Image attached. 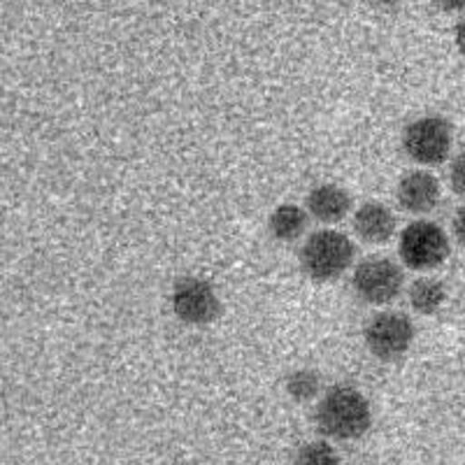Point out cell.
Segmentation results:
<instances>
[{"mask_svg":"<svg viewBox=\"0 0 465 465\" xmlns=\"http://www.w3.org/2000/svg\"><path fill=\"white\" fill-rule=\"evenodd\" d=\"M314 423L326 438L338 440V442H351L371 430V402L356 386H331L317 402Z\"/></svg>","mask_w":465,"mask_h":465,"instance_id":"obj_1","label":"cell"},{"mask_svg":"<svg viewBox=\"0 0 465 465\" xmlns=\"http://www.w3.org/2000/svg\"><path fill=\"white\" fill-rule=\"evenodd\" d=\"M298 259H301L302 272L310 280L326 284V282L340 280L354 265L356 244L347 232L322 228L302 242Z\"/></svg>","mask_w":465,"mask_h":465,"instance_id":"obj_2","label":"cell"},{"mask_svg":"<svg viewBox=\"0 0 465 465\" xmlns=\"http://www.w3.org/2000/svg\"><path fill=\"white\" fill-rule=\"evenodd\" d=\"M398 254L405 268L429 272L450 259V235L430 219H414L398 235Z\"/></svg>","mask_w":465,"mask_h":465,"instance_id":"obj_3","label":"cell"},{"mask_svg":"<svg viewBox=\"0 0 465 465\" xmlns=\"http://www.w3.org/2000/svg\"><path fill=\"white\" fill-rule=\"evenodd\" d=\"M351 289H354V296L365 305H389L405 289L402 265L396 263L391 256H365L363 261L356 263L354 275H351Z\"/></svg>","mask_w":465,"mask_h":465,"instance_id":"obj_4","label":"cell"},{"mask_svg":"<svg viewBox=\"0 0 465 465\" xmlns=\"http://www.w3.org/2000/svg\"><path fill=\"white\" fill-rule=\"evenodd\" d=\"M454 147V128L438 114L419 116L402 131V149L417 165L430 168L450 159Z\"/></svg>","mask_w":465,"mask_h":465,"instance_id":"obj_5","label":"cell"},{"mask_svg":"<svg viewBox=\"0 0 465 465\" xmlns=\"http://www.w3.org/2000/svg\"><path fill=\"white\" fill-rule=\"evenodd\" d=\"M365 347L384 363L402 359L414 342V323L405 312L381 310L363 328Z\"/></svg>","mask_w":465,"mask_h":465,"instance_id":"obj_6","label":"cell"},{"mask_svg":"<svg viewBox=\"0 0 465 465\" xmlns=\"http://www.w3.org/2000/svg\"><path fill=\"white\" fill-rule=\"evenodd\" d=\"M174 317L189 326H207L222 314L217 289L203 277H182L170 293Z\"/></svg>","mask_w":465,"mask_h":465,"instance_id":"obj_7","label":"cell"},{"mask_svg":"<svg viewBox=\"0 0 465 465\" xmlns=\"http://www.w3.org/2000/svg\"><path fill=\"white\" fill-rule=\"evenodd\" d=\"M396 201L401 210L410 214H430L438 210L442 201V186L440 180L429 170H410L398 180L396 184Z\"/></svg>","mask_w":465,"mask_h":465,"instance_id":"obj_8","label":"cell"},{"mask_svg":"<svg viewBox=\"0 0 465 465\" xmlns=\"http://www.w3.org/2000/svg\"><path fill=\"white\" fill-rule=\"evenodd\" d=\"M354 235L365 244H386L396 235V214L380 201L363 203L354 212Z\"/></svg>","mask_w":465,"mask_h":465,"instance_id":"obj_9","label":"cell"},{"mask_svg":"<svg viewBox=\"0 0 465 465\" xmlns=\"http://www.w3.org/2000/svg\"><path fill=\"white\" fill-rule=\"evenodd\" d=\"M307 212L323 226H333L344 222L351 212V196L338 184H319L307 196Z\"/></svg>","mask_w":465,"mask_h":465,"instance_id":"obj_10","label":"cell"},{"mask_svg":"<svg viewBox=\"0 0 465 465\" xmlns=\"http://www.w3.org/2000/svg\"><path fill=\"white\" fill-rule=\"evenodd\" d=\"M307 223H310V212L296 203H284V205L275 207L268 219L270 235L280 242H296L298 238L305 235Z\"/></svg>","mask_w":465,"mask_h":465,"instance_id":"obj_11","label":"cell"},{"mask_svg":"<svg viewBox=\"0 0 465 465\" xmlns=\"http://www.w3.org/2000/svg\"><path fill=\"white\" fill-rule=\"evenodd\" d=\"M407 298H410V305H412L414 312L421 314V317H433V314L440 312V307L447 302V286L438 277H417L410 284Z\"/></svg>","mask_w":465,"mask_h":465,"instance_id":"obj_12","label":"cell"},{"mask_svg":"<svg viewBox=\"0 0 465 465\" xmlns=\"http://www.w3.org/2000/svg\"><path fill=\"white\" fill-rule=\"evenodd\" d=\"M286 391L293 401L307 402L319 393V375L314 371H293L286 377Z\"/></svg>","mask_w":465,"mask_h":465,"instance_id":"obj_13","label":"cell"},{"mask_svg":"<svg viewBox=\"0 0 465 465\" xmlns=\"http://www.w3.org/2000/svg\"><path fill=\"white\" fill-rule=\"evenodd\" d=\"M298 463L302 465H335L340 463L338 454L328 442L323 440H317V442L305 444L301 451H298Z\"/></svg>","mask_w":465,"mask_h":465,"instance_id":"obj_14","label":"cell"},{"mask_svg":"<svg viewBox=\"0 0 465 465\" xmlns=\"http://www.w3.org/2000/svg\"><path fill=\"white\" fill-rule=\"evenodd\" d=\"M450 189L459 198H465V152L456 153L450 163Z\"/></svg>","mask_w":465,"mask_h":465,"instance_id":"obj_15","label":"cell"},{"mask_svg":"<svg viewBox=\"0 0 465 465\" xmlns=\"http://www.w3.org/2000/svg\"><path fill=\"white\" fill-rule=\"evenodd\" d=\"M451 235L460 247H465V205H460L451 217Z\"/></svg>","mask_w":465,"mask_h":465,"instance_id":"obj_16","label":"cell"},{"mask_svg":"<svg viewBox=\"0 0 465 465\" xmlns=\"http://www.w3.org/2000/svg\"><path fill=\"white\" fill-rule=\"evenodd\" d=\"M438 10L442 12H450V15H454V12H465V0H430Z\"/></svg>","mask_w":465,"mask_h":465,"instance_id":"obj_17","label":"cell"},{"mask_svg":"<svg viewBox=\"0 0 465 465\" xmlns=\"http://www.w3.org/2000/svg\"><path fill=\"white\" fill-rule=\"evenodd\" d=\"M368 5L375 7V10H381V12H389V10H396L398 5H401L402 0H365Z\"/></svg>","mask_w":465,"mask_h":465,"instance_id":"obj_18","label":"cell"},{"mask_svg":"<svg viewBox=\"0 0 465 465\" xmlns=\"http://www.w3.org/2000/svg\"><path fill=\"white\" fill-rule=\"evenodd\" d=\"M454 37H456V47H459L460 56L465 58V16H463V19H460L459 24H456Z\"/></svg>","mask_w":465,"mask_h":465,"instance_id":"obj_19","label":"cell"}]
</instances>
